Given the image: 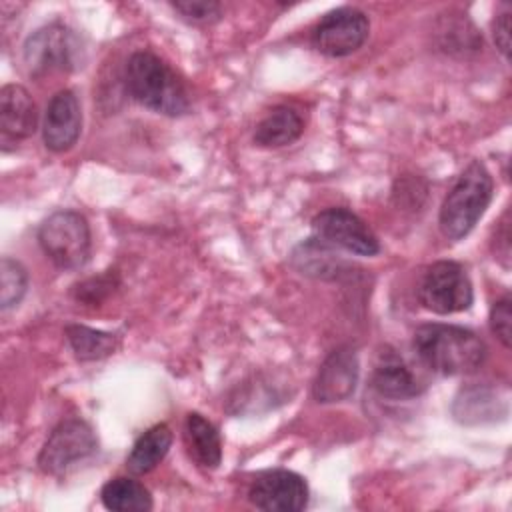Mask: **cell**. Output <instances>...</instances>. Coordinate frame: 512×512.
I'll list each match as a JSON object with an SVG mask.
<instances>
[{"mask_svg":"<svg viewBox=\"0 0 512 512\" xmlns=\"http://www.w3.org/2000/svg\"><path fill=\"white\" fill-rule=\"evenodd\" d=\"M494 192V182L488 168L480 160H472L448 190L438 224L448 240H462L472 232L484 216Z\"/></svg>","mask_w":512,"mask_h":512,"instance_id":"3957f363","label":"cell"},{"mask_svg":"<svg viewBox=\"0 0 512 512\" xmlns=\"http://www.w3.org/2000/svg\"><path fill=\"white\" fill-rule=\"evenodd\" d=\"M304 132L302 116L290 106L272 108L254 130V144L260 148H284Z\"/></svg>","mask_w":512,"mask_h":512,"instance_id":"ac0fdd59","label":"cell"},{"mask_svg":"<svg viewBox=\"0 0 512 512\" xmlns=\"http://www.w3.org/2000/svg\"><path fill=\"white\" fill-rule=\"evenodd\" d=\"M38 112L30 92L20 84H6L0 90V132L2 146L26 140L36 132Z\"/></svg>","mask_w":512,"mask_h":512,"instance_id":"4fadbf2b","label":"cell"},{"mask_svg":"<svg viewBox=\"0 0 512 512\" xmlns=\"http://www.w3.org/2000/svg\"><path fill=\"white\" fill-rule=\"evenodd\" d=\"M84 46L78 34L60 22L38 28L24 42V64L36 78L52 72H72L82 66Z\"/></svg>","mask_w":512,"mask_h":512,"instance_id":"5b68a950","label":"cell"},{"mask_svg":"<svg viewBox=\"0 0 512 512\" xmlns=\"http://www.w3.org/2000/svg\"><path fill=\"white\" fill-rule=\"evenodd\" d=\"M38 244L54 266L78 270L90 260L92 250L88 220L76 210H56L40 224Z\"/></svg>","mask_w":512,"mask_h":512,"instance_id":"277c9868","label":"cell"},{"mask_svg":"<svg viewBox=\"0 0 512 512\" xmlns=\"http://www.w3.org/2000/svg\"><path fill=\"white\" fill-rule=\"evenodd\" d=\"M420 304L440 316L464 312L474 302V290L462 264L440 260L426 268L418 286Z\"/></svg>","mask_w":512,"mask_h":512,"instance_id":"52a82bcc","label":"cell"},{"mask_svg":"<svg viewBox=\"0 0 512 512\" xmlns=\"http://www.w3.org/2000/svg\"><path fill=\"white\" fill-rule=\"evenodd\" d=\"M124 86L140 106L164 114L184 116L190 112V96L176 72L148 50L134 52L124 68Z\"/></svg>","mask_w":512,"mask_h":512,"instance_id":"7a4b0ae2","label":"cell"},{"mask_svg":"<svg viewBox=\"0 0 512 512\" xmlns=\"http://www.w3.org/2000/svg\"><path fill=\"white\" fill-rule=\"evenodd\" d=\"M172 446V430L166 424H154L138 436L126 456V468L134 476L152 472L168 454Z\"/></svg>","mask_w":512,"mask_h":512,"instance_id":"d6986e66","label":"cell"},{"mask_svg":"<svg viewBox=\"0 0 512 512\" xmlns=\"http://www.w3.org/2000/svg\"><path fill=\"white\" fill-rule=\"evenodd\" d=\"M314 236L356 256H376L380 242L372 228L348 208H326L312 218Z\"/></svg>","mask_w":512,"mask_h":512,"instance_id":"9c48e42d","label":"cell"},{"mask_svg":"<svg viewBox=\"0 0 512 512\" xmlns=\"http://www.w3.org/2000/svg\"><path fill=\"white\" fill-rule=\"evenodd\" d=\"M512 302H510V296H502L500 300H496L490 308V330L492 334L502 342L504 348H510V342H512Z\"/></svg>","mask_w":512,"mask_h":512,"instance_id":"cb8c5ba5","label":"cell"},{"mask_svg":"<svg viewBox=\"0 0 512 512\" xmlns=\"http://www.w3.org/2000/svg\"><path fill=\"white\" fill-rule=\"evenodd\" d=\"M372 388L382 398L408 400L422 394L424 384L410 372V368L396 356L386 354L372 372Z\"/></svg>","mask_w":512,"mask_h":512,"instance_id":"2e32d148","label":"cell"},{"mask_svg":"<svg viewBox=\"0 0 512 512\" xmlns=\"http://www.w3.org/2000/svg\"><path fill=\"white\" fill-rule=\"evenodd\" d=\"M170 6L174 8V12L180 14L182 20L190 24H212L222 16V6L218 2L208 0H184L172 2Z\"/></svg>","mask_w":512,"mask_h":512,"instance_id":"603a6c76","label":"cell"},{"mask_svg":"<svg viewBox=\"0 0 512 512\" xmlns=\"http://www.w3.org/2000/svg\"><path fill=\"white\" fill-rule=\"evenodd\" d=\"M370 34L368 16L352 6L330 10L312 30V46L328 58H344L364 46Z\"/></svg>","mask_w":512,"mask_h":512,"instance_id":"ba28073f","label":"cell"},{"mask_svg":"<svg viewBox=\"0 0 512 512\" xmlns=\"http://www.w3.org/2000/svg\"><path fill=\"white\" fill-rule=\"evenodd\" d=\"M66 338L74 350V356L80 362L102 360L116 352L118 336L110 332H102L84 324L66 326Z\"/></svg>","mask_w":512,"mask_h":512,"instance_id":"44dd1931","label":"cell"},{"mask_svg":"<svg viewBox=\"0 0 512 512\" xmlns=\"http://www.w3.org/2000/svg\"><path fill=\"white\" fill-rule=\"evenodd\" d=\"M358 356L352 348H338L326 356L312 384V396L320 404L348 400L358 384Z\"/></svg>","mask_w":512,"mask_h":512,"instance_id":"7c38bea8","label":"cell"},{"mask_svg":"<svg viewBox=\"0 0 512 512\" xmlns=\"http://www.w3.org/2000/svg\"><path fill=\"white\" fill-rule=\"evenodd\" d=\"M28 290V272L22 262L2 256L0 260V308L10 310L18 306Z\"/></svg>","mask_w":512,"mask_h":512,"instance_id":"7402d4cb","label":"cell"},{"mask_svg":"<svg viewBox=\"0 0 512 512\" xmlns=\"http://www.w3.org/2000/svg\"><path fill=\"white\" fill-rule=\"evenodd\" d=\"M492 36L496 48L504 54V58L510 56V12H502L496 16L492 24Z\"/></svg>","mask_w":512,"mask_h":512,"instance_id":"d4e9b609","label":"cell"},{"mask_svg":"<svg viewBox=\"0 0 512 512\" xmlns=\"http://www.w3.org/2000/svg\"><path fill=\"white\" fill-rule=\"evenodd\" d=\"M494 246H496V258L504 266H508L510 264V224H508V214L500 222V230L496 232Z\"/></svg>","mask_w":512,"mask_h":512,"instance_id":"484cf974","label":"cell"},{"mask_svg":"<svg viewBox=\"0 0 512 512\" xmlns=\"http://www.w3.org/2000/svg\"><path fill=\"white\" fill-rule=\"evenodd\" d=\"M292 264L300 274L320 280H336L348 268V262L334 250V246L316 236L296 246Z\"/></svg>","mask_w":512,"mask_h":512,"instance_id":"9a60e30c","label":"cell"},{"mask_svg":"<svg viewBox=\"0 0 512 512\" xmlns=\"http://www.w3.org/2000/svg\"><path fill=\"white\" fill-rule=\"evenodd\" d=\"M100 500L106 510L112 512H148L152 510L150 490L134 478L116 476L110 478L102 490Z\"/></svg>","mask_w":512,"mask_h":512,"instance_id":"ffe728a7","label":"cell"},{"mask_svg":"<svg viewBox=\"0 0 512 512\" xmlns=\"http://www.w3.org/2000/svg\"><path fill=\"white\" fill-rule=\"evenodd\" d=\"M308 484L292 470H266L248 488V500L266 512H300L308 506Z\"/></svg>","mask_w":512,"mask_h":512,"instance_id":"30bf717a","label":"cell"},{"mask_svg":"<svg viewBox=\"0 0 512 512\" xmlns=\"http://www.w3.org/2000/svg\"><path fill=\"white\" fill-rule=\"evenodd\" d=\"M82 130V108L78 102V96L64 88L58 90L44 114V124H42V140L44 146L56 154L68 152L80 138Z\"/></svg>","mask_w":512,"mask_h":512,"instance_id":"8fae6325","label":"cell"},{"mask_svg":"<svg viewBox=\"0 0 512 512\" xmlns=\"http://www.w3.org/2000/svg\"><path fill=\"white\" fill-rule=\"evenodd\" d=\"M184 446L196 466L214 470L222 462V440L216 426L198 412H188L184 420Z\"/></svg>","mask_w":512,"mask_h":512,"instance_id":"5bb4252c","label":"cell"},{"mask_svg":"<svg viewBox=\"0 0 512 512\" xmlns=\"http://www.w3.org/2000/svg\"><path fill=\"white\" fill-rule=\"evenodd\" d=\"M506 398H500L498 390L488 388V386H466L458 392L452 412L456 420L464 424H478V422H488L496 420L498 414H506Z\"/></svg>","mask_w":512,"mask_h":512,"instance_id":"e0dca14e","label":"cell"},{"mask_svg":"<svg viewBox=\"0 0 512 512\" xmlns=\"http://www.w3.org/2000/svg\"><path fill=\"white\" fill-rule=\"evenodd\" d=\"M412 346L418 358L436 374L462 376L476 372L488 354L484 340L456 324H422L416 328Z\"/></svg>","mask_w":512,"mask_h":512,"instance_id":"6da1fadb","label":"cell"},{"mask_svg":"<svg viewBox=\"0 0 512 512\" xmlns=\"http://www.w3.org/2000/svg\"><path fill=\"white\" fill-rule=\"evenodd\" d=\"M98 452V438L82 418H66L52 428L38 454V468L50 476H64Z\"/></svg>","mask_w":512,"mask_h":512,"instance_id":"8992f818","label":"cell"}]
</instances>
